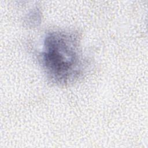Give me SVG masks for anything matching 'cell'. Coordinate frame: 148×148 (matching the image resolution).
<instances>
[{
	"label": "cell",
	"mask_w": 148,
	"mask_h": 148,
	"mask_svg": "<svg viewBox=\"0 0 148 148\" xmlns=\"http://www.w3.org/2000/svg\"><path fill=\"white\" fill-rule=\"evenodd\" d=\"M42 64L54 83L66 84L77 79L83 69V59L77 34L54 31L47 34L41 53Z\"/></svg>",
	"instance_id": "obj_1"
}]
</instances>
